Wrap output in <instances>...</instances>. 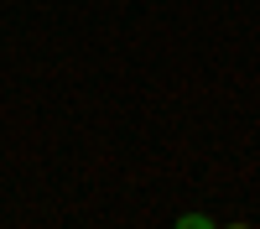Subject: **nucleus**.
<instances>
[{"label":"nucleus","mask_w":260,"mask_h":229,"mask_svg":"<svg viewBox=\"0 0 260 229\" xmlns=\"http://www.w3.org/2000/svg\"><path fill=\"white\" fill-rule=\"evenodd\" d=\"M229 229H250V224H229Z\"/></svg>","instance_id":"obj_2"},{"label":"nucleus","mask_w":260,"mask_h":229,"mask_svg":"<svg viewBox=\"0 0 260 229\" xmlns=\"http://www.w3.org/2000/svg\"><path fill=\"white\" fill-rule=\"evenodd\" d=\"M177 229H213V219H208V214H182Z\"/></svg>","instance_id":"obj_1"}]
</instances>
